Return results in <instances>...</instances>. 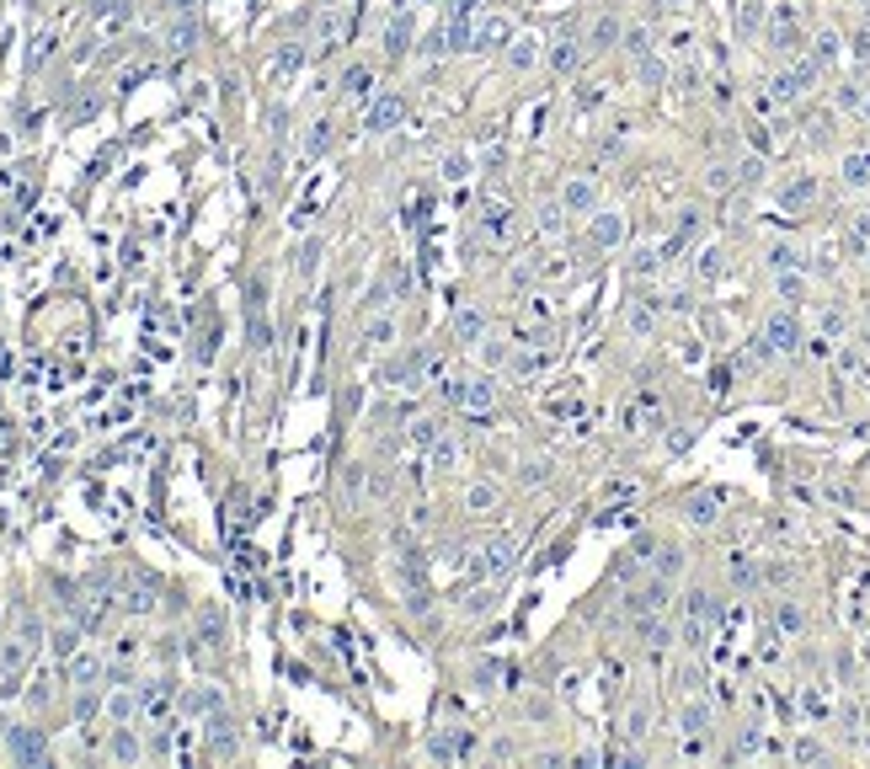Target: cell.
<instances>
[{
  "mask_svg": "<svg viewBox=\"0 0 870 769\" xmlns=\"http://www.w3.org/2000/svg\"><path fill=\"white\" fill-rule=\"evenodd\" d=\"M5 754H11L16 764H43V759H49L38 727H11V732H5Z\"/></svg>",
  "mask_w": 870,
  "mask_h": 769,
  "instance_id": "obj_1",
  "label": "cell"
},
{
  "mask_svg": "<svg viewBox=\"0 0 870 769\" xmlns=\"http://www.w3.org/2000/svg\"><path fill=\"white\" fill-rule=\"evenodd\" d=\"M763 342H769L774 353H796V342H801V326H796V315H790V310H774V315L763 321Z\"/></svg>",
  "mask_w": 870,
  "mask_h": 769,
  "instance_id": "obj_2",
  "label": "cell"
},
{
  "mask_svg": "<svg viewBox=\"0 0 870 769\" xmlns=\"http://www.w3.org/2000/svg\"><path fill=\"white\" fill-rule=\"evenodd\" d=\"M561 209H566V214H598V182L572 177L566 187H561Z\"/></svg>",
  "mask_w": 870,
  "mask_h": 769,
  "instance_id": "obj_3",
  "label": "cell"
},
{
  "mask_svg": "<svg viewBox=\"0 0 870 769\" xmlns=\"http://www.w3.org/2000/svg\"><path fill=\"white\" fill-rule=\"evenodd\" d=\"M401 118H407V102H401L396 91L374 97V108H369V128H374V134H390V128H396Z\"/></svg>",
  "mask_w": 870,
  "mask_h": 769,
  "instance_id": "obj_4",
  "label": "cell"
},
{
  "mask_svg": "<svg viewBox=\"0 0 870 769\" xmlns=\"http://www.w3.org/2000/svg\"><path fill=\"white\" fill-rule=\"evenodd\" d=\"M710 727H716L710 700H689V706L678 710V732H684V737H710Z\"/></svg>",
  "mask_w": 870,
  "mask_h": 769,
  "instance_id": "obj_5",
  "label": "cell"
},
{
  "mask_svg": "<svg viewBox=\"0 0 870 769\" xmlns=\"http://www.w3.org/2000/svg\"><path fill=\"white\" fill-rule=\"evenodd\" d=\"M587 236H593V246H620L625 240V214H609V209H598L593 214V225H587Z\"/></svg>",
  "mask_w": 870,
  "mask_h": 769,
  "instance_id": "obj_6",
  "label": "cell"
},
{
  "mask_svg": "<svg viewBox=\"0 0 870 769\" xmlns=\"http://www.w3.org/2000/svg\"><path fill=\"white\" fill-rule=\"evenodd\" d=\"M449 337H454V342H481V337H486V315L470 310V305L454 310V315H449Z\"/></svg>",
  "mask_w": 870,
  "mask_h": 769,
  "instance_id": "obj_7",
  "label": "cell"
},
{
  "mask_svg": "<svg viewBox=\"0 0 870 769\" xmlns=\"http://www.w3.org/2000/svg\"><path fill=\"white\" fill-rule=\"evenodd\" d=\"M491 407H497V385H491L486 374L464 380V407H460V412H475V417H481V412H491Z\"/></svg>",
  "mask_w": 870,
  "mask_h": 769,
  "instance_id": "obj_8",
  "label": "cell"
},
{
  "mask_svg": "<svg viewBox=\"0 0 870 769\" xmlns=\"http://www.w3.org/2000/svg\"><path fill=\"white\" fill-rule=\"evenodd\" d=\"M508 43H513V22H508V16H491V22H481V33H475L470 49H508Z\"/></svg>",
  "mask_w": 870,
  "mask_h": 769,
  "instance_id": "obj_9",
  "label": "cell"
},
{
  "mask_svg": "<svg viewBox=\"0 0 870 769\" xmlns=\"http://www.w3.org/2000/svg\"><path fill=\"white\" fill-rule=\"evenodd\" d=\"M513 556H519L513 539H491V545L481 550V572H486V577H502V572L513 567Z\"/></svg>",
  "mask_w": 870,
  "mask_h": 769,
  "instance_id": "obj_10",
  "label": "cell"
},
{
  "mask_svg": "<svg viewBox=\"0 0 870 769\" xmlns=\"http://www.w3.org/2000/svg\"><path fill=\"white\" fill-rule=\"evenodd\" d=\"M774 289H780L785 305H807V273H801V267H785V273H774Z\"/></svg>",
  "mask_w": 870,
  "mask_h": 769,
  "instance_id": "obj_11",
  "label": "cell"
},
{
  "mask_svg": "<svg viewBox=\"0 0 870 769\" xmlns=\"http://www.w3.org/2000/svg\"><path fill=\"white\" fill-rule=\"evenodd\" d=\"M497 508V486L491 481H470L464 486V513H491Z\"/></svg>",
  "mask_w": 870,
  "mask_h": 769,
  "instance_id": "obj_12",
  "label": "cell"
},
{
  "mask_svg": "<svg viewBox=\"0 0 870 769\" xmlns=\"http://www.w3.org/2000/svg\"><path fill=\"white\" fill-rule=\"evenodd\" d=\"M97 673H102V662H97L91 652H75V657H64V679H70V684H91Z\"/></svg>",
  "mask_w": 870,
  "mask_h": 769,
  "instance_id": "obj_13",
  "label": "cell"
},
{
  "mask_svg": "<svg viewBox=\"0 0 870 769\" xmlns=\"http://www.w3.org/2000/svg\"><path fill=\"white\" fill-rule=\"evenodd\" d=\"M134 716H139V695H128V689L108 695V721H113V727H128Z\"/></svg>",
  "mask_w": 870,
  "mask_h": 769,
  "instance_id": "obj_14",
  "label": "cell"
},
{
  "mask_svg": "<svg viewBox=\"0 0 870 769\" xmlns=\"http://www.w3.org/2000/svg\"><path fill=\"white\" fill-rule=\"evenodd\" d=\"M427 754H433V759H460L464 732H433V737H427Z\"/></svg>",
  "mask_w": 870,
  "mask_h": 769,
  "instance_id": "obj_15",
  "label": "cell"
},
{
  "mask_svg": "<svg viewBox=\"0 0 870 769\" xmlns=\"http://www.w3.org/2000/svg\"><path fill=\"white\" fill-rule=\"evenodd\" d=\"M475 348H481V363H486V369H502V363H513V342H502V337H481Z\"/></svg>",
  "mask_w": 870,
  "mask_h": 769,
  "instance_id": "obj_16",
  "label": "cell"
},
{
  "mask_svg": "<svg viewBox=\"0 0 870 769\" xmlns=\"http://www.w3.org/2000/svg\"><path fill=\"white\" fill-rule=\"evenodd\" d=\"M620 38H625V27H620L614 16H598V22H593V49H614Z\"/></svg>",
  "mask_w": 870,
  "mask_h": 769,
  "instance_id": "obj_17",
  "label": "cell"
},
{
  "mask_svg": "<svg viewBox=\"0 0 870 769\" xmlns=\"http://www.w3.org/2000/svg\"><path fill=\"white\" fill-rule=\"evenodd\" d=\"M139 754H145V748H139V737H134L128 727H117V732H113V759H123V764H134Z\"/></svg>",
  "mask_w": 870,
  "mask_h": 769,
  "instance_id": "obj_18",
  "label": "cell"
},
{
  "mask_svg": "<svg viewBox=\"0 0 870 769\" xmlns=\"http://www.w3.org/2000/svg\"><path fill=\"white\" fill-rule=\"evenodd\" d=\"M769 267H774V273H785V267H801V251H796L790 240H774V246H769Z\"/></svg>",
  "mask_w": 870,
  "mask_h": 769,
  "instance_id": "obj_19",
  "label": "cell"
},
{
  "mask_svg": "<svg viewBox=\"0 0 870 769\" xmlns=\"http://www.w3.org/2000/svg\"><path fill=\"white\" fill-rule=\"evenodd\" d=\"M390 337H396V321H390V315H374V321L363 326V342H369V348H385Z\"/></svg>",
  "mask_w": 870,
  "mask_h": 769,
  "instance_id": "obj_20",
  "label": "cell"
},
{
  "mask_svg": "<svg viewBox=\"0 0 870 769\" xmlns=\"http://www.w3.org/2000/svg\"><path fill=\"white\" fill-rule=\"evenodd\" d=\"M790 759H796V764H817V759H828V748H822L817 737H796V743H790Z\"/></svg>",
  "mask_w": 870,
  "mask_h": 769,
  "instance_id": "obj_21",
  "label": "cell"
},
{
  "mask_svg": "<svg viewBox=\"0 0 870 769\" xmlns=\"http://www.w3.org/2000/svg\"><path fill=\"white\" fill-rule=\"evenodd\" d=\"M433 465H438V471H454V465H460V444H454V438H438V444H433Z\"/></svg>",
  "mask_w": 870,
  "mask_h": 769,
  "instance_id": "obj_22",
  "label": "cell"
},
{
  "mask_svg": "<svg viewBox=\"0 0 870 769\" xmlns=\"http://www.w3.org/2000/svg\"><path fill=\"white\" fill-rule=\"evenodd\" d=\"M481 225H486V236L502 240L508 230H513V214H508V209H486V214H481Z\"/></svg>",
  "mask_w": 870,
  "mask_h": 769,
  "instance_id": "obj_23",
  "label": "cell"
},
{
  "mask_svg": "<svg viewBox=\"0 0 870 769\" xmlns=\"http://www.w3.org/2000/svg\"><path fill=\"white\" fill-rule=\"evenodd\" d=\"M182 710H192V716L220 710V695H214V689H192V695H182Z\"/></svg>",
  "mask_w": 870,
  "mask_h": 769,
  "instance_id": "obj_24",
  "label": "cell"
},
{
  "mask_svg": "<svg viewBox=\"0 0 870 769\" xmlns=\"http://www.w3.org/2000/svg\"><path fill=\"white\" fill-rule=\"evenodd\" d=\"M844 182H849V187H865L870 182V155H849V161H844Z\"/></svg>",
  "mask_w": 870,
  "mask_h": 769,
  "instance_id": "obj_25",
  "label": "cell"
},
{
  "mask_svg": "<svg viewBox=\"0 0 870 769\" xmlns=\"http://www.w3.org/2000/svg\"><path fill=\"white\" fill-rule=\"evenodd\" d=\"M812 192H817V182H812V177H801V182H790V187H785L780 198H785V209H796V203H807Z\"/></svg>",
  "mask_w": 870,
  "mask_h": 769,
  "instance_id": "obj_26",
  "label": "cell"
},
{
  "mask_svg": "<svg viewBox=\"0 0 870 769\" xmlns=\"http://www.w3.org/2000/svg\"><path fill=\"white\" fill-rule=\"evenodd\" d=\"M550 64H556L561 75H572V70H577V43H556V49H550Z\"/></svg>",
  "mask_w": 870,
  "mask_h": 769,
  "instance_id": "obj_27",
  "label": "cell"
},
{
  "mask_svg": "<svg viewBox=\"0 0 870 769\" xmlns=\"http://www.w3.org/2000/svg\"><path fill=\"white\" fill-rule=\"evenodd\" d=\"M689 519H695V524H716V497H705V492L689 497Z\"/></svg>",
  "mask_w": 870,
  "mask_h": 769,
  "instance_id": "obj_28",
  "label": "cell"
},
{
  "mask_svg": "<svg viewBox=\"0 0 870 769\" xmlns=\"http://www.w3.org/2000/svg\"><path fill=\"white\" fill-rule=\"evenodd\" d=\"M625 326H631L636 337H646V332H651L657 321H651V310H646V305H631V310H625Z\"/></svg>",
  "mask_w": 870,
  "mask_h": 769,
  "instance_id": "obj_29",
  "label": "cell"
},
{
  "mask_svg": "<svg viewBox=\"0 0 870 769\" xmlns=\"http://www.w3.org/2000/svg\"><path fill=\"white\" fill-rule=\"evenodd\" d=\"M54 652H59V657H75V652H80V631H75V625L54 631Z\"/></svg>",
  "mask_w": 870,
  "mask_h": 769,
  "instance_id": "obj_30",
  "label": "cell"
},
{
  "mask_svg": "<svg viewBox=\"0 0 870 769\" xmlns=\"http://www.w3.org/2000/svg\"><path fill=\"white\" fill-rule=\"evenodd\" d=\"M625 49H631L636 60H646V54H651V33H646V27H631V33H625Z\"/></svg>",
  "mask_w": 870,
  "mask_h": 769,
  "instance_id": "obj_31",
  "label": "cell"
},
{
  "mask_svg": "<svg viewBox=\"0 0 870 769\" xmlns=\"http://www.w3.org/2000/svg\"><path fill=\"white\" fill-rule=\"evenodd\" d=\"M508 60L519 64V70H529V64H534V38H513V49H508Z\"/></svg>",
  "mask_w": 870,
  "mask_h": 769,
  "instance_id": "obj_32",
  "label": "cell"
},
{
  "mask_svg": "<svg viewBox=\"0 0 870 769\" xmlns=\"http://www.w3.org/2000/svg\"><path fill=\"white\" fill-rule=\"evenodd\" d=\"M678 567H684V556H678L673 545H662V550H657V572H662V577H673Z\"/></svg>",
  "mask_w": 870,
  "mask_h": 769,
  "instance_id": "obj_33",
  "label": "cell"
},
{
  "mask_svg": "<svg viewBox=\"0 0 870 769\" xmlns=\"http://www.w3.org/2000/svg\"><path fill=\"white\" fill-rule=\"evenodd\" d=\"M695 267H699V278H716V273H721V251H716V246H710V251H699Z\"/></svg>",
  "mask_w": 870,
  "mask_h": 769,
  "instance_id": "obj_34",
  "label": "cell"
},
{
  "mask_svg": "<svg viewBox=\"0 0 870 769\" xmlns=\"http://www.w3.org/2000/svg\"><path fill=\"white\" fill-rule=\"evenodd\" d=\"M561 214H566L561 203H556V209H539V230H545V236H556V230H561Z\"/></svg>",
  "mask_w": 870,
  "mask_h": 769,
  "instance_id": "obj_35",
  "label": "cell"
},
{
  "mask_svg": "<svg viewBox=\"0 0 870 769\" xmlns=\"http://www.w3.org/2000/svg\"><path fill=\"white\" fill-rule=\"evenodd\" d=\"M513 369H519V374H539V369H545V353H519Z\"/></svg>",
  "mask_w": 870,
  "mask_h": 769,
  "instance_id": "obj_36",
  "label": "cell"
},
{
  "mask_svg": "<svg viewBox=\"0 0 870 769\" xmlns=\"http://www.w3.org/2000/svg\"><path fill=\"white\" fill-rule=\"evenodd\" d=\"M444 177H449V182L470 177V161H464V155H449V161H444Z\"/></svg>",
  "mask_w": 870,
  "mask_h": 769,
  "instance_id": "obj_37",
  "label": "cell"
},
{
  "mask_svg": "<svg viewBox=\"0 0 870 769\" xmlns=\"http://www.w3.org/2000/svg\"><path fill=\"white\" fill-rule=\"evenodd\" d=\"M486 609H491V593H486V588H481V593H470V598H464V614H486Z\"/></svg>",
  "mask_w": 870,
  "mask_h": 769,
  "instance_id": "obj_38",
  "label": "cell"
},
{
  "mask_svg": "<svg viewBox=\"0 0 870 769\" xmlns=\"http://www.w3.org/2000/svg\"><path fill=\"white\" fill-rule=\"evenodd\" d=\"M780 625H785V631H801V609H796V604H780Z\"/></svg>",
  "mask_w": 870,
  "mask_h": 769,
  "instance_id": "obj_39",
  "label": "cell"
},
{
  "mask_svg": "<svg viewBox=\"0 0 870 769\" xmlns=\"http://www.w3.org/2000/svg\"><path fill=\"white\" fill-rule=\"evenodd\" d=\"M407 33H411V27H407V16H401V22L390 27V54H401V49H407Z\"/></svg>",
  "mask_w": 870,
  "mask_h": 769,
  "instance_id": "obj_40",
  "label": "cell"
},
{
  "mask_svg": "<svg viewBox=\"0 0 870 769\" xmlns=\"http://www.w3.org/2000/svg\"><path fill=\"white\" fill-rule=\"evenodd\" d=\"M833 54H838V38H833V33H822V38H817V60H833Z\"/></svg>",
  "mask_w": 870,
  "mask_h": 769,
  "instance_id": "obj_41",
  "label": "cell"
},
{
  "mask_svg": "<svg viewBox=\"0 0 870 769\" xmlns=\"http://www.w3.org/2000/svg\"><path fill=\"white\" fill-rule=\"evenodd\" d=\"M705 182H710V187L721 192V187H732V172H726V166H710V177H705Z\"/></svg>",
  "mask_w": 870,
  "mask_h": 769,
  "instance_id": "obj_42",
  "label": "cell"
},
{
  "mask_svg": "<svg viewBox=\"0 0 870 769\" xmlns=\"http://www.w3.org/2000/svg\"><path fill=\"white\" fill-rule=\"evenodd\" d=\"M348 91H352V97H363V91H369V75H363V70H352V75H348Z\"/></svg>",
  "mask_w": 870,
  "mask_h": 769,
  "instance_id": "obj_43",
  "label": "cell"
},
{
  "mask_svg": "<svg viewBox=\"0 0 870 769\" xmlns=\"http://www.w3.org/2000/svg\"><path fill=\"white\" fill-rule=\"evenodd\" d=\"M577 102H582V108H598V102H603V91H598V86H587V91H582V86H577Z\"/></svg>",
  "mask_w": 870,
  "mask_h": 769,
  "instance_id": "obj_44",
  "label": "cell"
},
{
  "mask_svg": "<svg viewBox=\"0 0 870 769\" xmlns=\"http://www.w3.org/2000/svg\"><path fill=\"white\" fill-rule=\"evenodd\" d=\"M860 113H865V123H870V97H860Z\"/></svg>",
  "mask_w": 870,
  "mask_h": 769,
  "instance_id": "obj_45",
  "label": "cell"
},
{
  "mask_svg": "<svg viewBox=\"0 0 870 769\" xmlns=\"http://www.w3.org/2000/svg\"><path fill=\"white\" fill-rule=\"evenodd\" d=\"M865 262H870V246H865Z\"/></svg>",
  "mask_w": 870,
  "mask_h": 769,
  "instance_id": "obj_46",
  "label": "cell"
}]
</instances>
